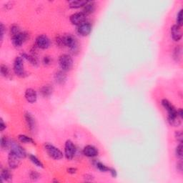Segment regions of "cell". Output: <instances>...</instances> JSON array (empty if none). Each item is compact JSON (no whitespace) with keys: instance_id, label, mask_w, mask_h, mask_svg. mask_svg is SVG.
<instances>
[{"instance_id":"1","label":"cell","mask_w":183,"mask_h":183,"mask_svg":"<svg viewBox=\"0 0 183 183\" xmlns=\"http://www.w3.org/2000/svg\"><path fill=\"white\" fill-rule=\"evenodd\" d=\"M56 43L60 47H68L72 54L74 55H77L80 51V45L77 39L70 34L58 36L56 38Z\"/></svg>"},{"instance_id":"2","label":"cell","mask_w":183,"mask_h":183,"mask_svg":"<svg viewBox=\"0 0 183 183\" xmlns=\"http://www.w3.org/2000/svg\"><path fill=\"white\" fill-rule=\"evenodd\" d=\"M59 64L62 71H70L72 69L74 64L72 58L69 54H62L59 58Z\"/></svg>"},{"instance_id":"3","label":"cell","mask_w":183,"mask_h":183,"mask_svg":"<svg viewBox=\"0 0 183 183\" xmlns=\"http://www.w3.org/2000/svg\"><path fill=\"white\" fill-rule=\"evenodd\" d=\"M45 149L49 156L52 157V159L59 160L63 157V153H62L61 150L58 149L55 146L50 144V143H46L45 145Z\"/></svg>"},{"instance_id":"4","label":"cell","mask_w":183,"mask_h":183,"mask_svg":"<svg viewBox=\"0 0 183 183\" xmlns=\"http://www.w3.org/2000/svg\"><path fill=\"white\" fill-rule=\"evenodd\" d=\"M13 69L15 74L18 77H24L26 76V72L24 70V61H23L22 57H17L15 58V62H14Z\"/></svg>"},{"instance_id":"5","label":"cell","mask_w":183,"mask_h":183,"mask_svg":"<svg viewBox=\"0 0 183 183\" xmlns=\"http://www.w3.org/2000/svg\"><path fill=\"white\" fill-rule=\"evenodd\" d=\"M76 154V147L71 140H68L64 145V155L68 160L74 158Z\"/></svg>"},{"instance_id":"6","label":"cell","mask_w":183,"mask_h":183,"mask_svg":"<svg viewBox=\"0 0 183 183\" xmlns=\"http://www.w3.org/2000/svg\"><path fill=\"white\" fill-rule=\"evenodd\" d=\"M28 37L29 34L27 32H21L20 33L17 34V35L11 37V41H12L13 45L15 47H20L23 45V43H24V41H27Z\"/></svg>"},{"instance_id":"7","label":"cell","mask_w":183,"mask_h":183,"mask_svg":"<svg viewBox=\"0 0 183 183\" xmlns=\"http://www.w3.org/2000/svg\"><path fill=\"white\" fill-rule=\"evenodd\" d=\"M36 46L41 50H46L50 47V40L46 35H39L36 39Z\"/></svg>"},{"instance_id":"8","label":"cell","mask_w":183,"mask_h":183,"mask_svg":"<svg viewBox=\"0 0 183 183\" xmlns=\"http://www.w3.org/2000/svg\"><path fill=\"white\" fill-rule=\"evenodd\" d=\"M87 17V16L85 15L82 11H81V12L75 13L73 14L72 15H71L70 18H69V20H70V22L72 24L79 26V25L82 24V23L85 22Z\"/></svg>"},{"instance_id":"9","label":"cell","mask_w":183,"mask_h":183,"mask_svg":"<svg viewBox=\"0 0 183 183\" xmlns=\"http://www.w3.org/2000/svg\"><path fill=\"white\" fill-rule=\"evenodd\" d=\"M10 147H11V151L13 152L14 153H15L17 155H18L21 158H24L27 156V152L25 151L24 148L22 146L18 145L17 142L15 141H11L10 142Z\"/></svg>"},{"instance_id":"10","label":"cell","mask_w":183,"mask_h":183,"mask_svg":"<svg viewBox=\"0 0 183 183\" xmlns=\"http://www.w3.org/2000/svg\"><path fill=\"white\" fill-rule=\"evenodd\" d=\"M21 157L18 155L14 153L13 152L10 151L8 155V164L11 169H16L20 166L21 163Z\"/></svg>"},{"instance_id":"11","label":"cell","mask_w":183,"mask_h":183,"mask_svg":"<svg viewBox=\"0 0 183 183\" xmlns=\"http://www.w3.org/2000/svg\"><path fill=\"white\" fill-rule=\"evenodd\" d=\"M77 33L80 34L81 36L86 37L88 36L92 32V25L88 22H84L80 25H79L77 27Z\"/></svg>"},{"instance_id":"12","label":"cell","mask_w":183,"mask_h":183,"mask_svg":"<svg viewBox=\"0 0 183 183\" xmlns=\"http://www.w3.org/2000/svg\"><path fill=\"white\" fill-rule=\"evenodd\" d=\"M162 105L163 106V107L168 111V117H174V116H177V110L174 107L168 99H164L161 102Z\"/></svg>"},{"instance_id":"13","label":"cell","mask_w":183,"mask_h":183,"mask_svg":"<svg viewBox=\"0 0 183 183\" xmlns=\"http://www.w3.org/2000/svg\"><path fill=\"white\" fill-rule=\"evenodd\" d=\"M24 119L28 129L32 133H34V131H35L36 129V121L34 117L31 113L27 112L24 114Z\"/></svg>"},{"instance_id":"14","label":"cell","mask_w":183,"mask_h":183,"mask_svg":"<svg viewBox=\"0 0 183 183\" xmlns=\"http://www.w3.org/2000/svg\"><path fill=\"white\" fill-rule=\"evenodd\" d=\"M171 37H172L174 41H180L182 37L181 27L177 24L173 25V26L171 27Z\"/></svg>"},{"instance_id":"15","label":"cell","mask_w":183,"mask_h":183,"mask_svg":"<svg viewBox=\"0 0 183 183\" xmlns=\"http://www.w3.org/2000/svg\"><path fill=\"white\" fill-rule=\"evenodd\" d=\"M24 96L27 101L31 104L35 102L37 99V94L35 90L32 89V88H29L26 90Z\"/></svg>"},{"instance_id":"16","label":"cell","mask_w":183,"mask_h":183,"mask_svg":"<svg viewBox=\"0 0 183 183\" xmlns=\"http://www.w3.org/2000/svg\"><path fill=\"white\" fill-rule=\"evenodd\" d=\"M83 154L88 157H94L98 155V150L93 145H87L83 149Z\"/></svg>"},{"instance_id":"17","label":"cell","mask_w":183,"mask_h":183,"mask_svg":"<svg viewBox=\"0 0 183 183\" xmlns=\"http://www.w3.org/2000/svg\"><path fill=\"white\" fill-rule=\"evenodd\" d=\"M54 80L57 84L64 85L67 81V75L65 72L58 71L54 75Z\"/></svg>"},{"instance_id":"18","label":"cell","mask_w":183,"mask_h":183,"mask_svg":"<svg viewBox=\"0 0 183 183\" xmlns=\"http://www.w3.org/2000/svg\"><path fill=\"white\" fill-rule=\"evenodd\" d=\"M95 10V4L94 2H88V3L83 7L82 12L86 16L91 15Z\"/></svg>"},{"instance_id":"19","label":"cell","mask_w":183,"mask_h":183,"mask_svg":"<svg viewBox=\"0 0 183 183\" xmlns=\"http://www.w3.org/2000/svg\"><path fill=\"white\" fill-rule=\"evenodd\" d=\"M88 3L87 1H82V0H77V1L69 2V7L72 9H78L80 7H84Z\"/></svg>"},{"instance_id":"20","label":"cell","mask_w":183,"mask_h":183,"mask_svg":"<svg viewBox=\"0 0 183 183\" xmlns=\"http://www.w3.org/2000/svg\"><path fill=\"white\" fill-rule=\"evenodd\" d=\"M168 121L169 124L172 127H179L181 124V120L178 117V115L174 116V117H168Z\"/></svg>"},{"instance_id":"21","label":"cell","mask_w":183,"mask_h":183,"mask_svg":"<svg viewBox=\"0 0 183 183\" xmlns=\"http://www.w3.org/2000/svg\"><path fill=\"white\" fill-rule=\"evenodd\" d=\"M52 91L53 89L50 85H45V86H43L40 89L41 94L45 97H50L52 94Z\"/></svg>"},{"instance_id":"22","label":"cell","mask_w":183,"mask_h":183,"mask_svg":"<svg viewBox=\"0 0 183 183\" xmlns=\"http://www.w3.org/2000/svg\"><path fill=\"white\" fill-rule=\"evenodd\" d=\"M11 177H12V175H11L10 170H7V169H4V170H2L1 172L2 182L10 181V180H11Z\"/></svg>"},{"instance_id":"23","label":"cell","mask_w":183,"mask_h":183,"mask_svg":"<svg viewBox=\"0 0 183 183\" xmlns=\"http://www.w3.org/2000/svg\"><path fill=\"white\" fill-rule=\"evenodd\" d=\"M182 47L180 46H177L173 52V58L176 62H180L182 57Z\"/></svg>"},{"instance_id":"24","label":"cell","mask_w":183,"mask_h":183,"mask_svg":"<svg viewBox=\"0 0 183 183\" xmlns=\"http://www.w3.org/2000/svg\"><path fill=\"white\" fill-rule=\"evenodd\" d=\"M18 139L22 143H25V144H32V145H35V142L32 140L31 137H29L24 135H20L18 136Z\"/></svg>"},{"instance_id":"25","label":"cell","mask_w":183,"mask_h":183,"mask_svg":"<svg viewBox=\"0 0 183 183\" xmlns=\"http://www.w3.org/2000/svg\"><path fill=\"white\" fill-rule=\"evenodd\" d=\"M29 158L30 160H31L32 163L35 164L36 166L39 167V168H44L43 163H41L40 160H39L37 157L36 156H34V155H29Z\"/></svg>"},{"instance_id":"26","label":"cell","mask_w":183,"mask_h":183,"mask_svg":"<svg viewBox=\"0 0 183 183\" xmlns=\"http://www.w3.org/2000/svg\"><path fill=\"white\" fill-rule=\"evenodd\" d=\"M0 72H1L2 76H3L4 77H8L9 76H10V69L8 68L7 66L4 65V64H2L1 65Z\"/></svg>"},{"instance_id":"27","label":"cell","mask_w":183,"mask_h":183,"mask_svg":"<svg viewBox=\"0 0 183 183\" xmlns=\"http://www.w3.org/2000/svg\"><path fill=\"white\" fill-rule=\"evenodd\" d=\"M175 154H176V156H177V158H179L180 159H182V157H183L182 142L180 143V144L177 145V147H176Z\"/></svg>"},{"instance_id":"28","label":"cell","mask_w":183,"mask_h":183,"mask_svg":"<svg viewBox=\"0 0 183 183\" xmlns=\"http://www.w3.org/2000/svg\"><path fill=\"white\" fill-rule=\"evenodd\" d=\"M96 167L99 171H101V172H109V171H110V168H108V167H107L105 164H104L103 163H99V162H97V163H96Z\"/></svg>"},{"instance_id":"29","label":"cell","mask_w":183,"mask_h":183,"mask_svg":"<svg viewBox=\"0 0 183 183\" xmlns=\"http://www.w3.org/2000/svg\"><path fill=\"white\" fill-rule=\"evenodd\" d=\"M20 32H21L20 28V27L18 26V25L14 24L11 27V28H10V34L11 35V37L17 35V34L20 33Z\"/></svg>"},{"instance_id":"30","label":"cell","mask_w":183,"mask_h":183,"mask_svg":"<svg viewBox=\"0 0 183 183\" xmlns=\"http://www.w3.org/2000/svg\"><path fill=\"white\" fill-rule=\"evenodd\" d=\"M10 145V142L6 137H2L1 139V147L2 149H7Z\"/></svg>"},{"instance_id":"31","label":"cell","mask_w":183,"mask_h":183,"mask_svg":"<svg viewBox=\"0 0 183 183\" xmlns=\"http://www.w3.org/2000/svg\"><path fill=\"white\" fill-rule=\"evenodd\" d=\"M177 24L179 25V26L182 27V22H183V18H182V10H180L178 12L177 15Z\"/></svg>"},{"instance_id":"32","label":"cell","mask_w":183,"mask_h":183,"mask_svg":"<svg viewBox=\"0 0 183 183\" xmlns=\"http://www.w3.org/2000/svg\"><path fill=\"white\" fill-rule=\"evenodd\" d=\"M175 137L176 140L177 142H179L180 143L182 142V138H183V135H182V131H176L175 133Z\"/></svg>"},{"instance_id":"33","label":"cell","mask_w":183,"mask_h":183,"mask_svg":"<svg viewBox=\"0 0 183 183\" xmlns=\"http://www.w3.org/2000/svg\"><path fill=\"white\" fill-rule=\"evenodd\" d=\"M29 177L32 180H37L39 177V174L38 172H37L36 171H32V172H30Z\"/></svg>"},{"instance_id":"34","label":"cell","mask_w":183,"mask_h":183,"mask_svg":"<svg viewBox=\"0 0 183 183\" xmlns=\"http://www.w3.org/2000/svg\"><path fill=\"white\" fill-rule=\"evenodd\" d=\"M6 127H7L6 124L4 122L3 120L1 119V120H0V131L1 132L4 131V129H6Z\"/></svg>"},{"instance_id":"35","label":"cell","mask_w":183,"mask_h":183,"mask_svg":"<svg viewBox=\"0 0 183 183\" xmlns=\"http://www.w3.org/2000/svg\"><path fill=\"white\" fill-rule=\"evenodd\" d=\"M109 172H110L111 175H112V177H117V171H116L115 169H114V168H110V171H109Z\"/></svg>"},{"instance_id":"36","label":"cell","mask_w":183,"mask_h":183,"mask_svg":"<svg viewBox=\"0 0 183 183\" xmlns=\"http://www.w3.org/2000/svg\"><path fill=\"white\" fill-rule=\"evenodd\" d=\"M177 169L178 171L180 172H182V159H180V162H178L177 163Z\"/></svg>"},{"instance_id":"37","label":"cell","mask_w":183,"mask_h":183,"mask_svg":"<svg viewBox=\"0 0 183 183\" xmlns=\"http://www.w3.org/2000/svg\"><path fill=\"white\" fill-rule=\"evenodd\" d=\"M0 30H1V41H2V39H3V37H4V26L2 23H1Z\"/></svg>"},{"instance_id":"38","label":"cell","mask_w":183,"mask_h":183,"mask_svg":"<svg viewBox=\"0 0 183 183\" xmlns=\"http://www.w3.org/2000/svg\"><path fill=\"white\" fill-rule=\"evenodd\" d=\"M51 62V59L49 57H45L43 59V63L47 65V64H50Z\"/></svg>"},{"instance_id":"39","label":"cell","mask_w":183,"mask_h":183,"mask_svg":"<svg viewBox=\"0 0 183 183\" xmlns=\"http://www.w3.org/2000/svg\"><path fill=\"white\" fill-rule=\"evenodd\" d=\"M177 115L178 117H179L180 119H182L183 118V112H182V110L181 108H180L179 110H177Z\"/></svg>"},{"instance_id":"40","label":"cell","mask_w":183,"mask_h":183,"mask_svg":"<svg viewBox=\"0 0 183 183\" xmlns=\"http://www.w3.org/2000/svg\"><path fill=\"white\" fill-rule=\"evenodd\" d=\"M68 172L69 174H75L77 172V169L76 168H69L68 169Z\"/></svg>"}]
</instances>
